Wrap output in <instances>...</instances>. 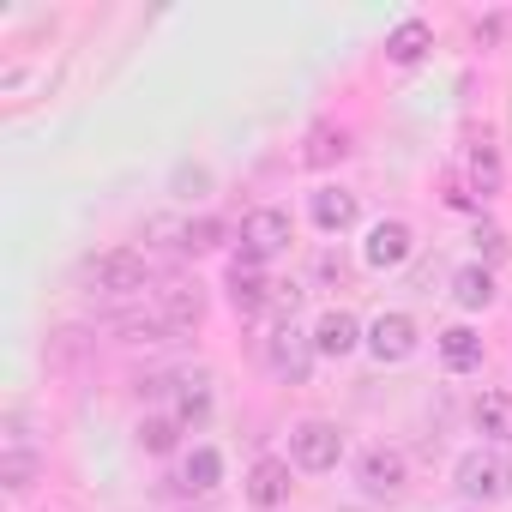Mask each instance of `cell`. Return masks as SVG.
Returning a JSON list of instances; mask_svg holds the SVG:
<instances>
[{
  "label": "cell",
  "instance_id": "6da1fadb",
  "mask_svg": "<svg viewBox=\"0 0 512 512\" xmlns=\"http://www.w3.org/2000/svg\"><path fill=\"white\" fill-rule=\"evenodd\" d=\"M290 247V217L284 211H253L247 223H241V266H266L272 253H284Z\"/></svg>",
  "mask_w": 512,
  "mask_h": 512
},
{
  "label": "cell",
  "instance_id": "7a4b0ae2",
  "mask_svg": "<svg viewBox=\"0 0 512 512\" xmlns=\"http://www.w3.org/2000/svg\"><path fill=\"white\" fill-rule=\"evenodd\" d=\"M145 260L139 253H103V260L91 266V284L103 290V296H133V290H145Z\"/></svg>",
  "mask_w": 512,
  "mask_h": 512
},
{
  "label": "cell",
  "instance_id": "3957f363",
  "mask_svg": "<svg viewBox=\"0 0 512 512\" xmlns=\"http://www.w3.org/2000/svg\"><path fill=\"white\" fill-rule=\"evenodd\" d=\"M344 458V434L332 422H302L296 428V464L302 470H332Z\"/></svg>",
  "mask_w": 512,
  "mask_h": 512
},
{
  "label": "cell",
  "instance_id": "277c9868",
  "mask_svg": "<svg viewBox=\"0 0 512 512\" xmlns=\"http://www.w3.org/2000/svg\"><path fill=\"white\" fill-rule=\"evenodd\" d=\"M229 302H235V314L241 320H253V314H266L272 308V284L260 278V266H229Z\"/></svg>",
  "mask_w": 512,
  "mask_h": 512
},
{
  "label": "cell",
  "instance_id": "5b68a950",
  "mask_svg": "<svg viewBox=\"0 0 512 512\" xmlns=\"http://www.w3.org/2000/svg\"><path fill=\"white\" fill-rule=\"evenodd\" d=\"M266 356H272V368H278L284 380H296V386H302V380H308V368H314V344H308L302 332H290V326H278V332H272V350H266Z\"/></svg>",
  "mask_w": 512,
  "mask_h": 512
},
{
  "label": "cell",
  "instance_id": "8992f818",
  "mask_svg": "<svg viewBox=\"0 0 512 512\" xmlns=\"http://www.w3.org/2000/svg\"><path fill=\"white\" fill-rule=\"evenodd\" d=\"M368 350H374L380 362H404V356L416 350V326H410L404 314H380L374 332H368Z\"/></svg>",
  "mask_w": 512,
  "mask_h": 512
},
{
  "label": "cell",
  "instance_id": "52a82bcc",
  "mask_svg": "<svg viewBox=\"0 0 512 512\" xmlns=\"http://www.w3.org/2000/svg\"><path fill=\"white\" fill-rule=\"evenodd\" d=\"M404 260H410V229L404 223H374V235H368V266L374 272H392Z\"/></svg>",
  "mask_w": 512,
  "mask_h": 512
},
{
  "label": "cell",
  "instance_id": "ba28073f",
  "mask_svg": "<svg viewBox=\"0 0 512 512\" xmlns=\"http://www.w3.org/2000/svg\"><path fill=\"white\" fill-rule=\"evenodd\" d=\"M205 320V296L199 290H163V302H157V326L163 332H193Z\"/></svg>",
  "mask_w": 512,
  "mask_h": 512
},
{
  "label": "cell",
  "instance_id": "9c48e42d",
  "mask_svg": "<svg viewBox=\"0 0 512 512\" xmlns=\"http://www.w3.org/2000/svg\"><path fill=\"white\" fill-rule=\"evenodd\" d=\"M362 488L392 500V494L404 488V452H386V446H374V452L362 458Z\"/></svg>",
  "mask_w": 512,
  "mask_h": 512
},
{
  "label": "cell",
  "instance_id": "30bf717a",
  "mask_svg": "<svg viewBox=\"0 0 512 512\" xmlns=\"http://www.w3.org/2000/svg\"><path fill=\"white\" fill-rule=\"evenodd\" d=\"M458 488H464L470 500H494V494H500V464H494L488 452H464V458H458Z\"/></svg>",
  "mask_w": 512,
  "mask_h": 512
},
{
  "label": "cell",
  "instance_id": "8fae6325",
  "mask_svg": "<svg viewBox=\"0 0 512 512\" xmlns=\"http://www.w3.org/2000/svg\"><path fill=\"white\" fill-rule=\"evenodd\" d=\"M247 494H253V506H278V500H290V464H278V458H260V464H253V482H247Z\"/></svg>",
  "mask_w": 512,
  "mask_h": 512
},
{
  "label": "cell",
  "instance_id": "7c38bea8",
  "mask_svg": "<svg viewBox=\"0 0 512 512\" xmlns=\"http://www.w3.org/2000/svg\"><path fill=\"white\" fill-rule=\"evenodd\" d=\"M314 223H320L326 235L350 229V223H356V193H344V187H320V193H314Z\"/></svg>",
  "mask_w": 512,
  "mask_h": 512
},
{
  "label": "cell",
  "instance_id": "4fadbf2b",
  "mask_svg": "<svg viewBox=\"0 0 512 512\" xmlns=\"http://www.w3.org/2000/svg\"><path fill=\"white\" fill-rule=\"evenodd\" d=\"M314 350H320V356H350V350H356V320H350L344 308H332V314L314 326Z\"/></svg>",
  "mask_w": 512,
  "mask_h": 512
},
{
  "label": "cell",
  "instance_id": "5bb4252c",
  "mask_svg": "<svg viewBox=\"0 0 512 512\" xmlns=\"http://www.w3.org/2000/svg\"><path fill=\"white\" fill-rule=\"evenodd\" d=\"M476 428L488 440H512V392H482L476 398Z\"/></svg>",
  "mask_w": 512,
  "mask_h": 512
},
{
  "label": "cell",
  "instance_id": "9a60e30c",
  "mask_svg": "<svg viewBox=\"0 0 512 512\" xmlns=\"http://www.w3.org/2000/svg\"><path fill=\"white\" fill-rule=\"evenodd\" d=\"M440 356H446L452 374H464V368L482 362V338H476L470 326H452V332H440Z\"/></svg>",
  "mask_w": 512,
  "mask_h": 512
},
{
  "label": "cell",
  "instance_id": "2e32d148",
  "mask_svg": "<svg viewBox=\"0 0 512 512\" xmlns=\"http://www.w3.org/2000/svg\"><path fill=\"white\" fill-rule=\"evenodd\" d=\"M422 49H428V25L422 19H404L392 37H386V55L398 61V67H410V61H422Z\"/></svg>",
  "mask_w": 512,
  "mask_h": 512
},
{
  "label": "cell",
  "instance_id": "e0dca14e",
  "mask_svg": "<svg viewBox=\"0 0 512 512\" xmlns=\"http://www.w3.org/2000/svg\"><path fill=\"white\" fill-rule=\"evenodd\" d=\"M217 476H223V458H217L211 446H199V452L181 464V488H187V494H205V488H217Z\"/></svg>",
  "mask_w": 512,
  "mask_h": 512
},
{
  "label": "cell",
  "instance_id": "ac0fdd59",
  "mask_svg": "<svg viewBox=\"0 0 512 512\" xmlns=\"http://www.w3.org/2000/svg\"><path fill=\"white\" fill-rule=\"evenodd\" d=\"M344 151H350V139H344L338 127H314V133H308V151H302V163L326 169V163H338Z\"/></svg>",
  "mask_w": 512,
  "mask_h": 512
},
{
  "label": "cell",
  "instance_id": "d6986e66",
  "mask_svg": "<svg viewBox=\"0 0 512 512\" xmlns=\"http://www.w3.org/2000/svg\"><path fill=\"white\" fill-rule=\"evenodd\" d=\"M452 296H458L464 308H488V302H494V278H488L482 266H464V272L452 278Z\"/></svg>",
  "mask_w": 512,
  "mask_h": 512
},
{
  "label": "cell",
  "instance_id": "ffe728a7",
  "mask_svg": "<svg viewBox=\"0 0 512 512\" xmlns=\"http://www.w3.org/2000/svg\"><path fill=\"white\" fill-rule=\"evenodd\" d=\"M175 410H181V422H199V416L211 410V386H205V374H199V380H181Z\"/></svg>",
  "mask_w": 512,
  "mask_h": 512
},
{
  "label": "cell",
  "instance_id": "44dd1931",
  "mask_svg": "<svg viewBox=\"0 0 512 512\" xmlns=\"http://www.w3.org/2000/svg\"><path fill=\"white\" fill-rule=\"evenodd\" d=\"M470 181L482 193H500V157H494V145H476L470 151Z\"/></svg>",
  "mask_w": 512,
  "mask_h": 512
},
{
  "label": "cell",
  "instance_id": "7402d4cb",
  "mask_svg": "<svg viewBox=\"0 0 512 512\" xmlns=\"http://www.w3.org/2000/svg\"><path fill=\"white\" fill-rule=\"evenodd\" d=\"M139 446H145V452H169V446H175V422H169V416L139 422Z\"/></svg>",
  "mask_w": 512,
  "mask_h": 512
},
{
  "label": "cell",
  "instance_id": "603a6c76",
  "mask_svg": "<svg viewBox=\"0 0 512 512\" xmlns=\"http://www.w3.org/2000/svg\"><path fill=\"white\" fill-rule=\"evenodd\" d=\"M0 476H7V488L19 494V488H31V476H37V458H31V452H7V464H0Z\"/></svg>",
  "mask_w": 512,
  "mask_h": 512
},
{
  "label": "cell",
  "instance_id": "cb8c5ba5",
  "mask_svg": "<svg viewBox=\"0 0 512 512\" xmlns=\"http://www.w3.org/2000/svg\"><path fill=\"white\" fill-rule=\"evenodd\" d=\"M217 241H223V223H217V217H199V223H187V241H181V247H187V253H205V247H217Z\"/></svg>",
  "mask_w": 512,
  "mask_h": 512
}]
</instances>
